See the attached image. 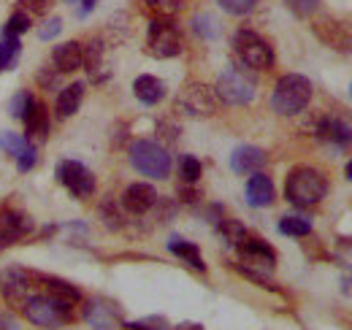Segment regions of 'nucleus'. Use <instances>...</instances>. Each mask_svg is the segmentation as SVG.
I'll list each match as a JSON object with an SVG mask.
<instances>
[{
  "label": "nucleus",
  "mask_w": 352,
  "mask_h": 330,
  "mask_svg": "<svg viewBox=\"0 0 352 330\" xmlns=\"http://www.w3.org/2000/svg\"><path fill=\"white\" fill-rule=\"evenodd\" d=\"M60 30H63V22H60V19L54 16V19H49V22L44 25V28L38 30V36H41L44 41H49V38H54V36H57Z\"/></svg>",
  "instance_id": "38"
},
{
  "label": "nucleus",
  "mask_w": 352,
  "mask_h": 330,
  "mask_svg": "<svg viewBox=\"0 0 352 330\" xmlns=\"http://www.w3.org/2000/svg\"><path fill=\"white\" fill-rule=\"evenodd\" d=\"M44 282H46V292H49L52 298H57L60 303L71 306V309L82 300V289L74 287V285L65 282V279H54V276H49V279H44Z\"/></svg>",
  "instance_id": "22"
},
{
  "label": "nucleus",
  "mask_w": 352,
  "mask_h": 330,
  "mask_svg": "<svg viewBox=\"0 0 352 330\" xmlns=\"http://www.w3.org/2000/svg\"><path fill=\"white\" fill-rule=\"evenodd\" d=\"M100 65H103V41L92 38L87 43V49H85V68H87V74L92 79H100V74H98Z\"/></svg>",
  "instance_id": "27"
},
{
  "label": "nucleus",
  "mask_w": 352,
  "mask_h": 330,
  "mask_svg": "<svg viewBox=\"0 0 352 330\" xmlns=\"http://www.w3.org/2000/svg\"><path fill=\"white\" fill-rule=\"evenodd\" d=\"M155 204H157V190L146 182H135L122 192V206L131 214H146Z\"/></svg>",
  "instance_id": "16"
},
{
  "label": "nucleus",
  "mask_w": 352,
  "mask_h": 330,
  "mask_svg": "<svg viewBox=\"0 0 352 330\" xmlns=\"http://www.w3.org/2000/svg\"><path fill=\"white\" fill-rule=\"evenodd\" d=\"M239 257L244 260L239 268H250V271H258V274H263V271H274V265H276V252L271 244H265L263 239H258V236H250L244 244H239Z\"/></svg>",
  "instance_id": "11"
},
{
  "label": "nucleus",
  "mask_w": 352,
  "mask_h": 330,
  "mask_svg": "<svg viewBox=\"0 0 352 330\" xmlns=\"http://www.w3.org/2000/svg\"><path fill=\"white\" fill-rule=\"evenodd\" d=\"M336 257H339V263H344L347 268H352V239H344V241L339 244Z\"/></svg>",
  "instance_id": "40"
},
{
  "label": "nucleus",
  "mask_w": 352,
  "mask_h": 330,
  "mask_svg": "<svg viewBox=\"0 0 352 330\" xmlns=\"http://www.w3.org/2000/svg\"><path fill=\"white\" fill-rule=\"evenodd\" d=\"M182 201H187V204H195V201H198V190L182 187Z\"/></svg>",
  "instance_id": "42"
},
{
  "label": "nucleus",
  "mask_w": 352,
  "mask_h": 330,
  "mask_svg": "<svg viewBox=\"0 0 352 330\" xmlns=\"http://www.w3.org/2000/svg\"><path fill=\"white\" fill-rule=\"evenodd\" d=\"M52 0H19V8L22 11H33V14H44L49 8Z\"/></svg>",
  "instance_id": "39"
},
{
  "label": "nucleus",
  "mask_w": 352,
  "mask_h": 330,
  "mask_svg": "<svg viewBox=\"0 0 352 330\" xmlns=\"http://www.w3.org/2000/svg\"><path fill=\"white\" fill-rule=\"evenodd\" d=\"M125 330H171L166 317H144V320H133V322H122Z\"/></svg>",
  "instance_id": "31"
},
{
  "label": "nucleus",
  "mask_w": 352,
  "mask_h": 330,
  "mask_svg": "<svg viewBox=\"0 0 352 330\" xmlns=\"http://www.w3.org/2000/svg\"><path fill=\"white\" fill-rule=\"evenodd\" d=\"M85 65V49L79 41H65L60 46H54L52 52V68L57 74H74Z\"/></svg>",
  "instance_id": "15"
},
{
  "label": "nucleus",
  "mask_w": 352,
  "mask_h": 330,
  "mask_svg": "<svg viewBox=\"0 0 352 330\" xmlns=\"http://www.w3.org/2000/svg\"><path fill=\"white\" fill-rule=\"evenodd\" d=\"M22 314L33 322V325H38V328H46V330H57V328H65L68 322H71V306H65V303H60L57 298H52L49 292L46 295H30L28 300H25V306H22Z\"/></svg>",
  "instance_id": "4"
},
{
  "label": "nucleus",
  "mask_w": 352,
  "mask_h": 330,
  "mask_svg": "<svg viewBox=\"0 0 352 330\" xmlns=\"http://www.w3.org/2000/svg\"><path fill=\"white\" fill-rule=\"evenodd\" d=\"M214 92L220 98V103H228V106H247L255 100V92H258V84L252 79L250 68L247 65H233L222 74L217 84H214Z\"/></svg>",
  "instance_id": "5"
},
{
  "label": "nucleus",
  "mask_w": 352,
  "mask_h": 330,
  "mask_svg": "<svg viewBox=\"0 0 352 330\" xmlns=\"http://www.w3.org/2000/svg\"><path fill=\"white\" fill-rule=\"evenodd\" d=\"M155 14H160V16H174L182 11V6H184V0H144Z\"/></svg>",
  "instance_id": "33"
},
{
  "label": "nucleus",
  "mask_w": 352,
  "mask_h": 330,
  "mask_svg": "<svg viewBox=\"0 0 352 330\" xmlns=\"http://www.w3.org/2000/svg\"><path fill=\"white\" fill-rule=\"evenodd\" d=\"M19 54H22V43H19V38L3 33V36H0V74L8 71V68H14L16 60H19Z\"/></svg>",
  "instance_id": "26"
},
{
  "label": "nucleus",
  "mask_w": 352,
  "mask_h": 330,
  "mask_svg": "<svg viewBox=\"0 0 352 330\" xmlns=\"http://www.w3.org/2000/svg\"><path fill=\"white\" fill-rule=\"evenodd\" d=\"M131 165L149 179H168L171 176V152L157 141L141 138V141L131 144Z\"/></svg>",
  "instance_id": "3"
},
{
  "label": "nucleus",
  "mask_w": 352,
  "mask_h": 330,
  "mask_svg": "<svg viewBox=\"0 0 352 330\" xmlns=\"http://www.w3.org/2000/svg\"><path fill=\"white\" fill-rule=\"evenodd\" d=\"M192 30H195L201 38L212 41V38L220 36V22H217L212 14H198V16L192 19Z\"/></svg>",
  "instance_id": "28"
},
{
  "label": "nucleus",
  "mask_w": 352,
  "mask_h": 330,
  "mask_svg": "<svg viewBox=\"0 0 352 330\" xmlns=\"http://www.w3.org/2000/svg\"><path fill=\"white\" fill-rule=\"evenodd\" d=\"M0 295L8 306H25V300L33 295V274L19 268V265H11L0 274Z\"/></svg>",
  "instance_id": "9"
},
{
  "label": "nucleus",
  "mask_w": 352,
  "mask_h": 330,
  "mask_svg": "<svg viewBox=\"0 0 352 330\" xmlns=\"http://www.w3.org/2000/svg\"><path fill=\"white\" fill-rule=\"evenodd\" d=\"M174 330H204L198 322H182V325H176Z\"/></svg>",
  "instance_id": "43"
},
{
  "label": "nucleus",
  "mask_w": 352,
  "mask_h": 330,
  "mask_svg": "<svg viewBox=\"0 0 352 330\" xmlns=\"http://www.w3.org/2000/svg\"><path fill=\"white\" fill-rule=\"evenodd\" d=\"M342 289L352 298V279H344V282H342Z\"/></svg>",
  "instance_id": "45"
},
{
  "label": "nucleus",
  "mask_w": 352,
  "mask_h": 330,
  "mask_svg": "<svg viewBox=\"0 0 352 330\" xmlns=\"http://www.w3.org/2000/svg\"><path fill=\"white\" fill-rule=\"evenodd\" d=\"M217 230H220V236L230 247H239V244H244L250 239V230L239 219H230V217H222L220 222H217Z\"/></svg>",
  "instance_id": "24"
},
{
  "label": "nucleus",
  "mask_w": 352,
  "mask_h": 330,
  "mask_svg": "<svg viewBox=\"0 0 352 330\" xmlns=\"http://www.w3.org/2000/svg\"><path fill=\"white\" fill-rule=\"evenodd\" d=\"M30 19H33V16H30L28 11H22V8H19V11H14V14L8 16V22H6V28H3V33H6V36L19 38L22 33H28V30H30Z\"/></svg>",
  "instance_id": "29"
},
{
  "label": "nucleus",
  "mask_w": 352,
  "mask_h": 330,
  "mask_svg": "<svg viewBox=\"0 0 352 330\" xmlns=\"http://www.w3.org/2000/svg\"><path fill=\"white\" fill-rule=\"evenodd\" d=\"M22 120L28 124V135H30V138H41V141H44L46 135H49V111H46V106L41 100L33 98Z\"/></svg>",
  "instance_id": "20"
},
{
  "label": "nucleus",
  "mask_w": 352,
  "mask_h": 330,
  "mask_svg": "<svg viewBox=\"0 0 352 330\" xmlns=\"http://www.w3.org/2000/svg\"><path fill=\"white\" fill-rule=\"evenodd\" d=\"M85 320L92 330H120L122 328V320H120V311L114 303L109 300H89L85 306Z\"/></svg>",
  "instance_id": "14"
},
{
  "label": "nucleus",
  "mask_w": 352,
  "mask_h": 330,
  "mask_svg": "<svg viewBox=\"0 0 352 330\" xmlns=\"http://www.w3.org/2000/svg\"><path fill=\"white\" fill-rule=\"evenodd\" d=\"M57 179L76 198H89L95 192V176L87 165L79 160H63L57 165Z\"/></svg>",
  "instance_id": "10"
},
{
  "label": "nucleus",
  "mask_w": 352,
  "mask_h": 330,
  "mask_svg": "<svg viewBox=\"0 0 352 330\" xmlns=\"http://www.w3.org/2000/svg\"><path fill=\"white\" fill-rule=\"evenodd\" d=\"M38 163V152H36V146L33 144H28L19 155H16V165H19V170L22 173H28V170H33V165Z\"/></svg>",
  "instance_id": "36"
},
{
  "label": "nucleus",
  "mask_w": 352,
  "mask_h": 330,
  "mask_svg": "<svg viewBox=\"0 0 352 330\" xmlns=\"http://www.w3.org/2000/svg\"><path fill=\"white\" fill-rule=\"evenodd\" d=\"M247 204L255 208H265L274 204V195H276V190H274V182L265 176V173H252L250 176V182H247Z\"/></svg>",
  "instance_id": "17"
},
{
  "label": "nucleus",
  "mask_w": 352,
  "mask_h": 330,
  "mask_svg": "<svg viewBox=\"0 0 352 330\" xmlns=\"http://www.w3.org/2000/svg\"><path fill=\"white\" fill-rule=\"evenodd\" d=\"M28 144H30V138L16 135V133H3V135H0V149L8 152V155H14V157H16Z\"/></svg>",
  "instance_id": "32"
},
{
  "label": "nucleus",
  "mask_w": 352,
  "mask_h": 330,
  "mask_svg": "<svg viewBox=\"0 0 352 330\" xmlns=\"http://www.w3.org/2000/svg\"><path fill=\"white\" fill-rule=\"evenodd\" d=\"M347 179H350V182H352V160H350V163H347Z\"/></svg>",
  "instance_id": "46"
},
{
  "label": "nucleus",
  "mask_w": 352,
  "mask_h": 330,
  "mask_svg": "<svg viewBox=\"0 0 352 330\" xmlns=\"http://www.w3.org/2000/svg\"><path fill=\"white\" fill-rule=\"evenodd\" d=\"M233 49H236L241 65H247L250 71H265L274 65V49L255 30H239L233 36Z\"/></svg>",
  "instance_id": "8"
},
{
  "label": "nucleus",
  "mask_w": 352,
  "mask_h": 330,
  "mask_svg": "<svg viewBox=\"0 0 352 330\" xmlns=\"http://www.w3.org/2000/svg\"><path fill=\"white\" fill-rule=\"evenodd\" d=\"M82 98H85V84L82 82H74L68 84V87H63V92L57 95V117L60 120H68V117H74L76 111H79V106H82Z\"/></svg>",
  "instance_id": "21"
},
{
  "label": "nucleus",
  "mask_w": 352,
  "mask_h": 330,
  "mask_svg": "<svg viewBox=\"0 0 352 330\" xmlns=\"http://www.w3.org/2000/svg\"><path fill=\"white\" fill-rule=\"evenodd\" d=\"M168 249L174 252L179 260H184L187 265H192L195 271H206V263L201 260V249L195 247V244L182 241V239H174V241H168Z\"/></svg>",
  "instance_id": "23"
},
{
  "label": "nucleus",
  "mask_w": 352,
  "mask_h": 330,
  "mask_svg": "<svg viewBox=\"0 0 352 330\" xmlns=\"http://www.w3.org/2000/svg\"><path fill=\"white\" fill-rule=\"evenodd\" d=\"M317 138L331 149H350L352 146V117L336 114L322 117L317 124Z\"/></svg>",
  "instance_id": "12"
},
{
  "label": "nucleus",
  "mask_w": 352,
  "mask_h": 330,
  "mask_svg": "<svg viewBox=\"0 0 352 330\" xmlns=\"http://www.w3.org/2000/svg\"><path fill=\"white\" fill-rule=\"evenodd\" d=\"M220 6L228 11V14L241 16V14H250V11L258 6V0H220Z\"/></svg>",
  "instance_id": "35"
},
{
  "label": "nucleus",
  "mask_w": 352,
  "mask_h": 330,
  "mask_svg": "<svg viewBox=\"0 0 352 330\" xmlns=\"http://www.w3.org/2000/svg\"><path fill=\"white\" fill-rule=\"evenodd\" d=\"M133 95H135L144 106H155V103H160V100L166 98V84L160 82L157 76L144 74V76H138V79L133 82Z\"/></svg>",
  "instance_id": "19"
},
{
  "label": "nucleus",
  "mask_w": 352,
  "mask_h": 330,
  "mask_svg": "<svg viewBox=\"0 0 352 330\" xmlns=\"http://www.w3.org/2000/svg\"><path fill=\"white\" fill-rule=\"evenodd\" d=\"M146 52L157 60H168L182 52V33L171 16H155L146 33Z\"/></svg>",
  "instance_id": "7"
},
{
  "label": "nucleus",
  "mask_w": 352,
  "mask_h": 330,
  "mask_svg": "<svg viewBox=\"0 0 352 330\" xmlns=\"http://www.w3.org/2000/svg\"><path fill=\"white\" fill-rule=\"evenodd\" d=\"M350 98H352V84H350Z\"/></svg>",
  "instance_id": "47"
},
{
  "label": "nucleus",
  "mask_w": 352,
  "mask_h": 330,
  "mask_svg": "<svg viewBox=\"0 0 352 330\" xmlns=\"http://www.w3.org/2000/svg\"><path fill=\"white\" fill-rule=\"evenodd\" d=\"M0 330H19L11 314H0Z\"/></svg>",
  "instance_id": "41"
},
{
  "label": "nucleus",
  "mask_w": 352,
  "mask_h": 330,
  "mask_svg": "<svg viewBox=\"0 0 352 330\" xmlns=\"http://www.w3.org/2000/svg\"><path fill=\"white\" fill-rule=\"evenodd\" d=\"M279 233L282 236H290V239H304L311 233V222L301 214H290V217H282L279 219Z\"/></svg>",
  "instance_id": "25"
},
{
  "label": "nucleus",
  "mask_w": 352,
  "mask_h": 330,
  "mask_svg": "<svg viewBox=\"0 0 352 330\" xmlns=\"http://www.w3.org/2000/svg\"><path fill=\"white\" fill-rule=\"evenodd\" d=\"M265 165V152L258 146H239L230 155V168L233 173H258Z\"/></svg>",
  "instance_id": "18"
},
{
  "label": "nucleus",
  "mask_w": 352,
  "mask_h": 330,
  "mask_svg": "<svg viewBox=\"0 0 352 330\" xmlns=\"http://www.w3.org/2000/svg\"><path fill=\"white\" fill-rule=\"evenodd\" d=\"M285 3H287V8H290L296 16H309V14H314L317 6H320V0H285Z\"/></svg>",
  "instance_id": "37"
},
{
  "label": "nucleus",
  "mask_w": 352,
  "mask_h": 330,
  "mask_svg": "<svg viewBox=\"0 0 352 330\" xmlns=\"http://www.w3.org/2000/svg\"><path fill=\"white\" fill-rule=\"evenodd\" d=\"M30 100H33V95H30V92H16V95L11 98V103H8L11 117L22 120V117H25V111H28V106H30Z\"/></svg>",
  "instance_id": "34"
},
{
  "label": "nucleus",
  "mask_w": 352,
  "mask_h": 330,
  "mask_svg": "<svg viewBox=\"0 0 352 330\" xmlns=\"http://www.w3.org/2000/svg\"><path fill=\"white\" fill-rule=\"evenodd\" d=\"M28 233H33V219L25 211L6 208L3 217H0V249L14 244V241H19Z\"/></svg>",
  "instance_id": "13"
},
{
  "label": "nucleus",
  "mask_w": 352,
  "mask_h": 330,
  "mask_svg": "<svg viewBox=\"0 0 352 330\" xmlns=\"http://www.w3.org/2000/svg\"><path fill=\"white\" fill-rule=\"evenodd\" d=\"M311 100V82L301 74H287L282 76L274 92H271V109L279 117H296L301 114Z\"/></svg>",
  "instance_id": "2"
},
{
  "label": "nucleus",
  "mask_w": 352,
  "mask_h": 330,
  "mask_svg": "<svg viewBox=\"0 0 352 330\" xmlns=\"http://www.w3.org/2000/svg\"><path fill=\"white\" fill-rule=\"evenodd\" d=\"M95 3H98V0H82V14H89V11L95 8Z\"/></svg>",
  "instance_id": "44"
},
{
  "label": "nucleus",
  "mask_w": 352,
  "mask_h": 330,
  "mask_svg": "<svg viewBox=\"0 0 352 330\" xmlns=\"http://www.w3.org/2000/svg\"><path fill=\"white\" fill-rule=\"evenodd\" d=\"M201 160L198 157H190V155H184L182 160H179V173H182V179H184V184H195L198 179H201Z\"/></svg>",
  "instance_id": "30"
},
{
  "label": "nucleus",
  "mask_w": 352,
  "mask_h": 330,
  "mask_svg": "<svg viewBox=\"0 0 352 330\" xmlns=\"http://www.w3.org/2000/svg\"><path fill=\"white\" fill-rule=\"evenodd\" d=\"M217 106H220V98L212 87L201 82H190L184 84L176 95V109L192 120H206V117H214L217 114Z\"/></svg>",
  "instance_id": "6"
},
{
  "label": "nucleus",
  "mask_w": 352,
  "mask_h": 330,
  "mask_svg": "<svg viewBox=\"0 0 352 330\" xmlns=\"http://www.w3.org/2000/svg\"><path fill=\"white\" fill-rule=\"evenodd\" d=\"M328 192V182L322 179L320 170L309 168V165H298L287 173V182H285V198L298 208L317 206Z\"/></svg>",
  "instance_id": "1"
}]
</instances>
